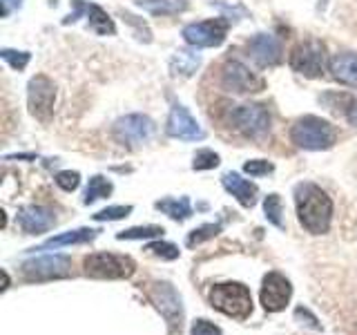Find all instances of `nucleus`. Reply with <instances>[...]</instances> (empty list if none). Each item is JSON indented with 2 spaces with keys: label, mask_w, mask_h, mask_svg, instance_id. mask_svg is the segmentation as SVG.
I'll return each mask as SVG.
<instances>
[{
  "label": "nucleus",
  "mask_w": 357,
  "mask_h": 335,
  "mask_svg": "<svg viewBox=\"0 0 357 335\" xmlns=\"http://www.w3.org/2000/svg\"><path fill=\"white\" fill-rule=\"evenodd\" d=\"M290 295H293V286H290L288 279L282 273H268L264 277V286H261V304L266 311H282Z\"/></svg>",
  "instance_id": "obj_15"
},
{
  "label": "nucleus",
  "mask_w": 357,
  "mask_h": 335,
  "mask_svg": "<svg viewBox=\"0 0 357 335\" xmlns=\"http://www.w3.org/2000/svg\"><path fill=\"white\" fill-rule=\"evenodd\" d=\"M56 184H59V188H63L65 193H72V190H76L78 184H81V174L72 170H63L56 174Z\"/></svg>",
  "instance_id": "obj_32"
},
{
  "label": "nucleus",
  "mask_w": 357,
  "mask_h": 335,
  "mask_svg": "<svg viewBox=\"0 0 357 335\" xmlns=\"http://www.w3.org/2000/svg\"><path fill=\"white\" fill-rule=\"evenodd\" d=\"M98 230H92V228H78V230H70L65 234H59V237H52L47 239L43 246L33 251H50V248H61V246H70V244H85V241H92L96 237Z\"/></svg>",
  "instance_id": "obj_20"
},
{
  "label": "nucleus",
  "mask_w": 357,
  "mask_h": 335,
  "mask_svg": "<svg viewBox=\"0 0 357 335\" xmlns=\"http://www.w3.org/2000/svg\"><path fill=\"white\" fill-rule=\"evenodd\" d=\"M165 132H167V137L181 139V141H201L206 137V132L201 130V126L192 119V114L178 103H174L170 110V117H167V123H165Z\"/></svg>",
  "instance_id": "obj_14"
},
{
  "label": "nucleus",
  "mask_w": 357,
  "mask_h": 335,
  "mask_svg": "<svg viewBox=\"0 0 357 335\" xmlns=\"http://www.w3.org/2000/svg\"><path fill=\"white\" fill-rule=\"evenodd\" d=\"M132 212V206H112V208H105L94 215L96 221H116V219H123L128 217Z\"/></svg>",
  "instance_id": "obj_31"
},
{
  "label": "nucleus",
  "mask_w": 357,
  "mask_h": 335,
  "mask_svg": "<svg viewBox=\"0 0 357 335\" xmlns=\"http://www.w3.org/2000/svg\"><path fill=\"white\" fill-rule=\"evenodd\" d=\"M248 52L259 67H275L282 63V43L273 34H257L248 43Z\"/></svg>",
  "instance_id": "obj_16"
},
{
  "label": "nucleus",
  "mask_w": 357,
  "mask_h": 335,
  "mask_svg": "<svg viewBox=\"0 0 357 335\" xmlns=\"http://www.w3.org/2000/svg\"><path fill=\"white\" fill-rule=\"evenodd\" d=\"M290 141L301 150H328L337 141V130L326 119L301 117L290 128Z\"/></svg>",
  "instance_id": "obj_2"
},
{
  "label": "nucleus",
  "mask_w": 357,
  "mask_h": 335,
  "mask_svg": "<svg viewBox=\"0 0 357 335\" xmlns=\"http://www.w3.org/2000/svg\"><path fill=\"white\" fill-rule=\"evenodd\" d=\"M295 318H297V320H304L301 324H306V327H310V329H321L319 324H317V318L312 315V313H310L308 308H304V306H299V308L295 311Z\"/></svg>",
  "instance_id": "obj_35"
},
{
  "label": "nucleus",
  "mask_w": 357,
  "mask_h": 335,
  "mask_svg": "<svg viewBox=\"0 0 357 335\" xmlns=\"http://www.w3.org/2000/svg\"><path fill=\"white\" fill-rule=\"evenodd\" d=\"M221 184L228 193L239 201L243 208H252L257 204V186L250 184L248 179H243L237 172H226L221 177Z\"/></svg>",
  "instance_id": "obj_18"
},
{
  "label": "nucleus",
  "mask_w": 357,
  "mask_h": 335,
  "mask_svg": "<svg viewBox=\"0 0 357 335\" xmlns=\"http://www.w3.org/2000/svg\"><path fill=\"white\" fill-rule=\"evenodd\" d=\"M346 121L357 128V98H351L349 105H346Z\"/></svg>",
  "instance_id": "obj_37"
},
{
  "label": "nucleus",
  "mask_w": 357,
  "mask_h": 335,
  "mask_svg": "<svg viewBox=\"0 0 357 335\" xmlns=\"http://www.w3.org/2000/svg\"><path fill=\"white\" fill-rule=\"evenodd\" d=\"M139 7L152 16H176L188 9V0H139Z\"/></svg>",
  "instance_id": "obj_21"
},
{
  "label": "nucleus",
  "mask_w": 357,
  "mask_h": 335,
  "mask_svg": "<svg viewBox=\"0 0 357 335\" xmlns=\"http://www.w3.org/2000/svg\"><path fill=\"white\" fill-rule=\"evenodd\" d=\"M22 5V0H3V16H7L11 9H18Z\"/></svg>",
  "instance_id": "obj_38"
},
{
  "label": "nucleus",
  "mask_w": 357,
  "mask_h": 335,
  "mask_svg": "<svg viewBox=\"0 0 357 335\" xmlns=\"http://www.w3.org/2000/svg\"><path fill=\"white\" fill-rule=\"evenodd\" d=\"M0 56H3L9 67H14V70H18V72L25 70V67L29 65V61H31L29 52H16V50H9V47H5L3 52H0Z\"/></svg>",
  "instance_id": "obj_28"
},
{
  "label": "nucleus",
  "mask_w": 357,
  "mask_h": 335,
  "mask_svg": "<svg viewBox=\"0 0 357 335\" xmlns=\"http://www.w3.org/2000/svg\"><path fill=\"white\" fill-rule=\"evenodd\" d=\"M156 210L165 212L167 217H172L174 221H185L190 215H192V206H190V199L181 197V199H161L156 201Z\"/></svg>",
  "instance_id": "obj_23"
},
{
  "label": "nucleus",
  "mask_w": 357,
  "mask_h": 335,
  "mask_svg": "<svg viewBox=\"0 0 357 335\" xmlns=\"http://www.w3.org/2000/svg\"><path fill=\"white\" fill-rule=\"evenodd\" d=\"M264 212H266V217H268V221L273 223V226H277V228H284V206H282V197L279 195H268L266 199H264Z\"/></svg>",
  "instance_id": "obj_25"
},
{
  "label": "nucleus",
  "mask_w": 357,
  "mask_h": 335,
  "mask_svg": "<svg viewBox=\"0 0 357 335\" xmlns=\"http://www.w3.org/2000/svg\"><path fill=\"white\" fill-rule=\"evenodd\" d=\"M221 163L219 154L212 152V150H199L195 154V161H192V168L195 170H212V168H217Z\"/></svg>",
  "instance_id": "obj_29"
},
{
  "label": "nucleus",
  "mask_w": 357,
  "mask_h": 335,
  "mask_svg": "<svg viewBox=\"0 0 357 335\" xmlns=\"http://www.w3.org/2000/svg\"><path fill=\"white\" fill-rule=\"evenodd\" d=\"M112 195V184L107 181L105 177H100V174H94L92 179H89V184H87V190H85V204H94L96 199H103V197H109Z\"/></svg>",
  "instance_id": "obj_24"
},
{
  "label": "nucleus",
  "mask_w": 357,
  "mask_h": 335,
  "mask_svg": "<svg viewBox=\"0 0 357 335\" xmlns=\"http://www.w3.org/2000/svg\"><path fill=\"white\" fill-rule=\"evenodd\" d=\"M210 304L234 320H245L252 313L250 290L239 282L215 284L210 290Z\"/></svg>",
  "instance_id": "obj_3"
},
{
  "label": "nucleus",
  "mask_w": 357,
  "mask_h": 335,
  "mask_svg": "<svg viewBox=\"0 0 357 335\" xmlns=\"http://www.w3.org/2000/svg\"><path fill=\"white\" fill-rule=\"evenodd\" d=\"M126 20H128V22H132V25L139 29V38H141V40H145V43H150V40H152L150 29L145 27V22H137V20H134V16H132V14H126Z\"/></svg>",
  "instance_id": "obj_36"
},
{
  "label": "nucleus",
  "mask_w": 357,
  "mask_h": 335,
  "mask_svg": "<svg viewBox=\"0 0 357 335\" xmlns=\"http://www.w3.org/2000/svg\"><path fill=\"white\" fill-rule=\"evenodd\" d=\"M145 251L154 257H161V260H176L178 257V248L174 244H167V241H154L145 246Z\"/></svg>",
  "instance_id": "obj_30"
},
{
  "label": "nucleus",
  "mask_w": 357,
  "mask_h": 335,
  "mask_svg": "<svg viewBox=\"0 0 357 335\" xmlns=\"http://www.w3.org/2000/svg\"><path fill=\"white\" fill-rule=\"evenodd\" d=\"M243 170L248 172L250 177H264L268 172H273L275 165L271 161H264V159H252V161H245L243 163Z\"/></svg>",
  "instance_id": "obj_33"
},
{
  "label": "nucleus",
  "mask_w": 357,
  "mask_h": 335,
  "mask_svg": "<svg viewBox=\"0 0 357 335\" xmlns=\"http://www.w3.org/2000/svg\"><path fill=\"white\" fill-rule=\"evenodd\" d=\"M221 87L232 94H255L266 87V81L250 72L241 61H228L221 70Z\"/></svg>",
  "instance_id": "obj_10"
},
{
  "label": "nucleus",
  "mask_w": 357,
  "mask_h": 335,
  "mask_svg": "<svg viewBox=\"0 0 357 335\" xmlns=\"http://www.w3.org/2000/svg\"><path fill=\"white\" fill-rule=\"evenodd\" d=\"M228 29H230V20L226 18L190 22V25L183 27V38L192 47H219L226 40Z\"/></svg>",
  "instance_id": "obj_8"
},
{
  "label": "nucleus",
  "mask_w": 357,
  "mask_h": 335,
  "mask_svg": "<svg viewBox=\"0 0 357 335\" xmlns=\"http://www.w3.org/2000/svg\"><path fill=\"white\" fill-rule=\"evenodd\" d=\"M295 204H297V217L308 232L324 234L331 228L333 219V201L324 190L315 184H299L295 188Z\"/></svg>",
  "instance_id": "obj_1"
},
{
  "label": "nucleus",
  "mask_w": 357,
  "mask_h": 335,
  "mask_svg": "<svg viewBox=\"0 0 357 335\" xmlns=\"http://www.w3.org/2000/svg\"><path fill=\"white\" fill-rule=\"evenodd\" d=\"M230 121L237 132H241L245 139L261 141L271 132V114L261 103H245L230 112Z\"/></svg>",
  "instance_id": "obj_5"
},
{
  "label": "nucleus",
  "mask_w": 357,
  "mask_h": 335,
  "mask_svg": "<svg viewBox=\"0 0 357 335\" xmlns=\"http://www.w3.org/2000/svg\"><path fill=\"white\" fill-rule=\"evenodd\" d=\"M290 67L306 78H319L326 72L328 65V54H326V45L317 38H308L295 45L293 52H290L288 59Z\"/></svg>",
  "instance_id": "obj_4"
},
{
  "label": "nucleus",
  "mask_w": 357,
  "mask_h": 335,
  "mask_svg": "<svg viewBox=\"0 0 357 335\" xmlns=\"http://www.w3.org/2000/svg\"><path fill=\"white\" fill-rule=\"evenodd\" d=\"M190 335H221V329L215 327V324L208 322V320H197L192 324V333Z\"/></svg>",
  "instance_id": "obj_34"
},
{
  "label": "nucleus",
  "mask_w": 357,
  "mask_h": 335,
  "mask_svg": "<svg viewBox=\"0 0 357 335\" xmlns=\"http://www.w3.org/2000/svg\"><path fill=\"white\" fill-rule=\"evenodd\" d=\"M56 103V85L50 76L36 74L27 85V107L33 119L43 123L52 121Z\"/></svg>",
  "instance_id": "obj_7"
},
{
  "label": "nucleus",
  "mask_w": 357,
  "mask_h": 335,
  "mask_svg": "<svg viewBox=\"0 0 357 335\" xmlns=\"http://www.w3.org/2000/svg\"><path fill=\"white\" fill-rule=\"evenodd\" d=\"M328 70L335 81H340L344 85H357V54L353 52L335 54L328 63Z\"/></svg>",
  "instance_id": "obj_19"
},
{
  "label": "nucleus",
  "mask_w": 357,
  "mask_h": 335,
  "mask_svg": "<svg viewBox=\"0 0 357 335\" xmlns=\"http://www.w3.org/2000/svg\"><path fill=\"white\" fill-rule=\"evenodd\" d=\"M83 266L89 277H98V279H123L137 271V264H134L132 257L114 255V253H94L85 257Z\"/></svg>",
  "instance_id": "obj_6"
},
{
  "label": "nucleus",
  "mask_w": 357,
  "mask_h": 335,
  "mask_svg": "<svg viewBox=\"0 0 357 335\" xmlns=\"http://www.w3.org/2000/svg\"><path fill=\"white\" fill-rule=\"evenodd\" d=\"M199 63H201L199 54L181 50L170 59V74L172 76H192L197 72Z\"/></svg>",
  "instance_id": "obj_22"
},
{
  "label": "nucleus",
  "mask_w": 357,
  "mask_h": 335,
  "mask_svg": "<svg viewBox=\"0 0 357 335\" xmlns=\"http://www.w3.org/2000/svg\"><path fill=\"white\" fill-rule=\"evenodd\" d=\"M219 230H221V223H206V226H201V228H197V230L190 232V234H188V239H185V244L190 246V248H195V246L204 244L206 239H212Z\"/></svg>",
  "instance_id": "obj_27"
},
{
  "label": "nucleus",
  "mask_w": 357,
  "mask_h": 335,
  "mask_svg": "<svg viewBox=\"0 0 357 335\" xmlns=\"http://www.w3.org/2000/svg\"><path fill=\"white\" fill-rule=\"evenodd\" d=\"M150 297L159 308L167 324H170V331L172 335L181 333V320H183V308H181V297L176 295V290L170 284H154L150 290Z\"/></svg>",
  "instance_id": "obj_12"
},
{
  "label": "nucleus",
  "mask_w": 357,
  "mask_h": 335,
  "mask_svg": "<svg viewBox=\"0 0 357 335\" xmlns=\"http://www.w3.org/2000/svg\"><path fill=\"white\" fill-rule=\"evenodd\" d=\"M18 223L27 234H40L56 226V217L43 206H25L18 210Z\"/></svg>",
  "instance_id": "obj_17"
},
{
  "label": "nucleus",
  "mask_w": 357,
  "mask_h": 335,
  "mask_svg": "<svg viewBox=\"0 0 357 335\" xmlns=\"http://www.w3.org/2000/svg\"><path fill=\"white\" fill-rule=\"evenodd\" d=\"M163 234L161 226H137V228H128V230H121L116 234V239H150V237H159Z\"/></svg>",
  "instance_id": "obj_26"
},
{
  "label": "nucleus",
  "mask_w": 357,
  "mask_h": 335,
  "mask_svg": "<svg viewBox=\"0 0 357 335\" xmlns=\"http://www.w3.org/2000/svg\"><path fill=\"white\" fill-rule=\"evenodd\" d=\"M72 268V260L63 255H45L36 257V260H29L22 264V275H25L29 282H45V279H54V277H67Z\"/></svg>",
  "instance_id": "obj_11"
},
{
  "label": "nucleus",
  "mask_w": 357,
  "mask_h": 335,
  "mask_svg": "<svg viewBox=\"0 0 357 335\" xmlns=\"http://www.w3.org/2000/svg\"><path fill=\"white\" fill-rule=\"evenodd\" d=\"M156 132V126L150 117L145 114H128L121 117L114 128H112V134L121 145H128V148H137V145L145 143L152 139V134Z\"/></svg>",
  "instance_id": "obj_9"
},
{
  "label": "nucleus",
  "mask_w": 357,
  "mask_h": 335,
  "mask_svg": "<svg viewBox=\"0 0 357 335\" xmlns=\"http://www.w3.org/2000/svg\"><path fill=\"white\" fill-rule=\"evenodd\" d=\"M72 7L74 11L70 16L63 20V25H70V22H76L83 14L87 16V25L92 31L100 34V36H112V34H116V25L114 20L107 16V11H103L98 5H89L85 0H72Z\"/></svg>",
  "instance_id": "obj_13"
}]
</instances>
